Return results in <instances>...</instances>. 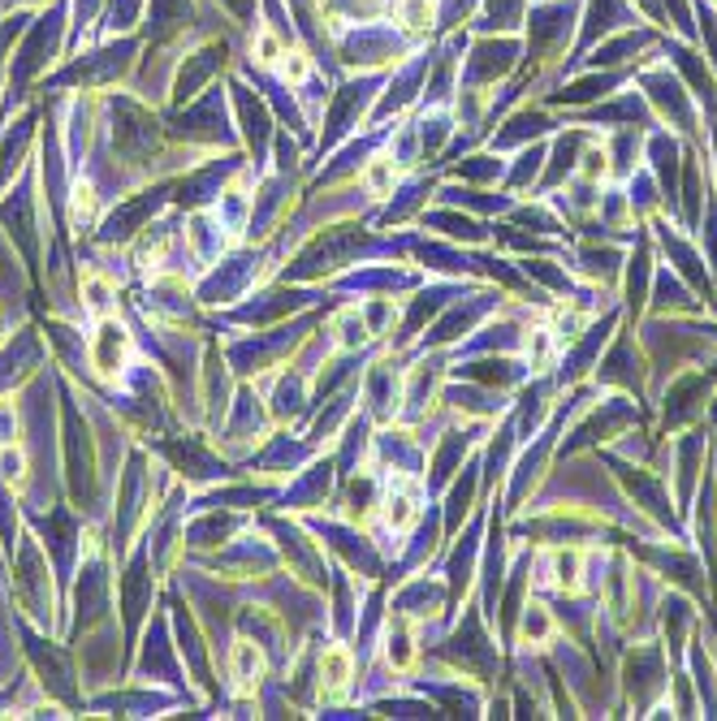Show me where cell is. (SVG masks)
Instances as JSON below:
<instances>
[{
	"label": "cell",
	"mask_w": 717,
	"mask_h": 721,
	"mask_svg": "<svg viewBox=\"0 0 717 721\" xmlns=\"http://www.w3.org/2000/svg\"><path fill=\"white\" fill-rule=\"evenodd\" d=\"M91 367L100 380H117L130 363V333L117 320H100V329L91 333Z\"/></svg>",
	"instance_id": "cell-1"
},
{
	"label": "cell",
	"mask_w": 717,
	"mask_h": 721,
	"mask_svg": "<svg viewBox=\"0 0 717 721\" xmlns=\"http://www.w3.org/2000/svg\"><path fill=\"white\" fill-rule=\"evenodd\" d=\"M229 674H234V687H238L242 696L255 691L260 678H264V652L255 649L251 640H238V644H234V656H229Z\"/></svg>",
	"instance_id": "cell-2"
},
{
	"label": "cell",
	"mask_w": 717,
	"mask_h": 721,
	"mask_svg": "<svg viewBox=\"0 0 717 721\" xmlns=\"http://www.w3.org/2000/svg\"><path fill=\"white\" fill-rule=\"evenodd\" d=\"M351 670H355V661H351V649H329L325 652V661H320V674H325V687L329 691H342L346 683H351Z\"/></svg>",
	"instance_id": "cell-3"
},
{
	"label": "cell",
	"mask_w": 717,
	"mask_h": 721,
	"mask_svg": "<svg viewBox=\"0 0 717 721\" xmlns=\"http://www.w3.org/2000/svg\"><path fill=\"white\" fill-rule=\"evenodd\" d=\"M385 518H389L394 531H407V527L420 518V497H416V489H411L407 497H389V502H385Z\"/></svg>",
	"instance_id": "cell-4"
},
{
	"label": "cell",
	"mask_w": 717,
	"mask_h": 721,
	"mask_svg": "<svg viewBox=\"0 0 717 721\" xmlns=\"http://www.w3.org/2000/svg\"><path fill=\"white\" fill-rule=\"evenodd\" d=\"M579 562H583L579 549H571V553H554V583H558L562 592H574V587H579Z\"/></svg>",
	"instance_id": "cell-5"
},
{
	"label": "cell",
	"mask_w": 717,
	"mask_h": 721,
	"mask_svg": "<svg viewBox=\"0 0 717 721\" xmlns=\"http://www.w3.org/2000/svg\"><path fill=\"white\" fill-rule=\"evenodd\" d=\"M0 476H4L13 489H22V484H26V458H22V449L0 445Z\"/></svg>",
	"instance_id": "cell-6"
},
{
	"label": "cell",
	"mask_w": 717,
	"mask_h": 721,
	"mask_svg": "<svg viewBox=\"0 0 717 721\" xmlns=\"http://www.w3.org/2000/svg\"><path fill=\"white\" fill-rule=\"evenodd\" d=\"M398 18H402L407 31H429L432 0H402V4H398Z\"/></svg>",
	"instance_id": "cell-7"
},
{
	"label": "cell",
	"mask_w": 717,
	"mask_h": 721,
	"mask_svg": "<svg viewBox=\"0 0 717 721\" xmlns=\"http://www.w3.org/2000/svg\"><path fill=\"white\" fill-rule=\"evenodd\" d=\"M282 53H286V48H282V39H277L273 31H255V61H260V66H277Z\"/></svg>",
	"instance_id": "cell-8"
},
{
	"label": "cell",
	"mask_w": 717,
	"mask_h": 721,
	"mask_svg": "<svg viewBox=\"0 0 717 721\" xmlns=\"http://www.w3.org/2000/svg\"><path fill=\"white\" fill-rule=\"evenodd\" d=\"M363 182H367V191H372V195H385V191L394 186V164H389V160H376V164H367Z\"/></svg>",
	"instance_id": "cell-9"
},
{
	"label": "cell",
	"mask_w": 717,
	"mask_h": 721,
	"mask_svg": "<svg viewBox=\"0 0 717 721\" xmlns=\"http://www.w3.org/2000/svg\"><path fill=\"white\" fill-rule=\"evenodd\" d=\"M273 70L282 73V78H286V82H303V78H307V70H311V66H307V57H303V53H282V61H277V66H273Z\"/></svg>",
	"instance_id": "cell-10"
},
{
	"label": "cell",
	"mask_w": 717,
	"mask_h": 721,
	"mask_svg": "<svg viewBox=\"0 0 717 721\" xmlns=\"http://www.w3.org/2000/svg\"><path fill=\"white\" fill-rule=\"evenodd\" d=\"M82 298H87L91 311H104V307H109V282H104V277H87V282H82Z\"/></svg>",
	"instance_id": "cell-11"
},
{
	"label": "cell",
	"mask_w": 717,
	"mask_h": 721,
	"mask_svg": "<svg viewBox=\"0 0 717 721\" xmlns=\"http://www.w3.org/2000/svg\"><path fill=\"white\" fill-rule=\"evenodd\" d=\"M13 428H18L13 407H9V402H0V445H9V440H13Z\"/></svg>",
	"instance_id": "cell-12"
},
{
	"label": "cell",
	"mask_w": 717,
	"mask_h": 721,
	"mask_svg": "<svg viewBox=\"0 0 717 721\" xmlns=\"http://www.w3.org/2000/svg\"><path fill=\"white\" fill-rule=\"evenodd\" d=\"M583 173H588V178H605V156H601V151H592V156H588V164H583Z\"/></svg>",
	"instance_id": "cell-13"
}]
</instances>
